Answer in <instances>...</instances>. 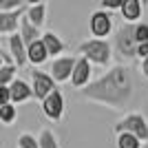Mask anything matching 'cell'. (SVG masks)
<instances>
[{
  "label": "cell",
  "instance_id": "obj_1",
  "mask_svg": "<svg viewBox=\"0 0 148 148\" xmlns=\"http://www.w3.org/2000/svg\"><path fill=\"white\" fill-rule=\"evenodd\" d=\"M135 93V82L130 75V69L124 64H115L106 71L102 77L91 82L88 86L80 88V95L88 102L104 104L111 108H124Z\"/></svg>",
  "mask_w": 148,
  "mask_h": 148
},
{
  "label": "cell",
  "instance_id": "obj_2",
  "mask_svg": "<svg viewBox=\"0 0 148 148\" xmlns=\"http://www.w3.org/2000/svg\"><path fill=\"white\" fill-rule=\"evenodd\" d=\"M77 53L80 58L88 62V64H97V66H108L113 58V49L108 40H95V38H88L84 42L77 44Z\"/></svg>",
  "mask_w": 148,
  "mask_h": 148
},
{
  "label": "cell",
  "instance_id": "obj_3",
  "mask_svg": "<svg viewBox=\"0 0 148 148\" xmlns=\"http://www.w3.org/2000/svg\"><path fill=\"white\" fill-rule=\"evenodd\" d=\"M115 133H128V135L137 137L142 144H148V122L142 113H128L115 124Z\"/></svg>",
  "mask_w": 148,
  "mask_h": 148
},
{
  "label": "cell",
  "instance_id": "obj_4",
  "mask_svg": "<svg viewBox=\"0 0 148 148\" xmlns=\"http://www.w3.org/2000/svg\"><path fill=\"white\" fill-rule=\"evenodd\" d=\"M115 51H117L122 58L126 60H133L135 58V49H137V42H135V36H133V25H122L117 31H115Z\"/></svg>",
  "mask_w": 148,
  "mask_h": 148
},
{
  "label": "cell",
  "instance_id": "obj_5",
  "mask_svg": "<svg viewBox=\"0 0 148 148\" xmlns=\"http://www.w3.org/2000/svg\"><path fill=\"white\" fill-rule=\"evenodd\" d=\"M88 31L95 40H106L113 31V16L102 9H95L88 16Z\"/></svg>",
  "mask_w": 148,
  "mask_h": 148
},
{
  "label": "cell",
  "instance_id": "obj_6",
  "mask_svg": "<svg viewBox=\"0 0 148 148\" xmlns=\"http://www.w3.org/2000/svg\"><path fill=\"white\" fill-rule=\"evenodd\" d=\"M75 60L77 56H60L51 62V69H49V77L53 82H69L71 80V71L75 66Z\"/></svg>",
  "mask_w": 148,
  "mask_h": 148
},
{
  "label": "cell",
  "instance_id": "obj_7",
  "mask_svg": "<svg viewBox=\"0 0 148 148\" xmlns=\"http://www.w3.org/2000/svg\"><path fill=\"white\" fill-rule=\"evenodd\" d=\"M56 82L49 77V73H44V71H31V91H33V97L40 99L42 102L47 95H51V93L56 91Z\"/></svg>",
  "mask_w": 148,
  "mask_h": 148
},
{
  "label": "cell",
  "instance_id": "obj_8",
  "mask_svg": "<svg viewBox=\"0 0 148 148\" xmlns=\"http://www.w3.org/2000/svg\"><path fill=\"white\" fill-rule=\"evenodd\" d=\"M40 104H42V113L47 115V119H51V122H60L62 119V115H64V97H62L60 88H56L51 95H47Z\"/></svg>",
  "mask_w": 148,
  "mask_h": 148
},
{
  "label": "cell",
  "instance_id": "obj_9",
  "mask_svg": "<svg viewBox=\"0 0 148 148\" xmlns=\"http://www.w3.org/2000/svg\"><path fill=\"white\" fill-rule=\"evenodd\" d=\"M91 73H93V66L88 64L84 58L77 56V60H75V66L73 71H71V84H73L75 88H84L91 84Z\"/></svg>",
  "mask_w": 148,
  "mask_h": 148
},
{
  "label": "cell",
  "instance_id": "obj_10",
  "mask_svg": "<svg viewBox=\"0 0 148 148\" xmlns=\"http://www.w3.org/2000/svg\"><path fill=\"white\" fill-rule=\"evenodd\" d=\"M40 42H42L44 51H47V56L49 58H60L64 51H66V44L62 42V38L58 36V33H53V31H44L42 36H40Z\"/></svg>",
  "mask_w": 148,
  "mask_h": 148
},
{
  "label": "cell",
  "instance_id": "obj_11",
  "mask_svg": "<svg viewBox=\"0 0 148 148\" xmlns=\"http://www.w3.org/2000/svg\"><path fill=\"white\" fill-rule=\"evenodd\" d=\"M29 5V2H27ZM27 5L18 11H9V13H0V36H13L18 33V25H20V18L25 16L27 11Z\"/></svg>",
  "mask_w": 148,
  "mask_h": 148
},
{
  "label": "cell",
  "instance_id": "obj_12",
  "mask_svg": "<svg viewBox=\"0 0 148 148\" xmlns=\"http://www.w3.org/2000/svg\"><path fill=\"white\" fill-rule=\"evenodd\" d=\"M9 104H22V102H29L31 97H33V91H31V86L29 84H27L25 80H18V77H16V80L11 82V84H9Z\"/></svg>",
  "mask_w": 148,
  "mask_h": 148
},
{
  "label": "cell",
  "instance_id": "obj_13",
  "mask_svg": "<svg viewBox=\"0 0 148 148\" xmlns=\"http://www.w3.org/2000/svg\"><path fill=\"white\" fill-rule=\"evenodd\" d=\"M47 9L49 5L47 2H29L27 5V11H25V18L31 27H36V29H42L44 22H47Z\"/></svg>",
  "mask_w": 148,
  "mask_h": 148
},
{
  "label": "cell",
  "instance_id": "obj_14",
  "mask_svg": "<svg viewBox=\"0 0 148 148\" xmlns=\"http://www.w3.org/2000/svg\"><path fill=\"white\" fill-rule=\"evenodd\" d=\"M119 13H122V20L126 25H137L139 18H142V13H144V5L139 0H122Z\"/></svg>",
  "mask_w": 148,
  "mask_h": 148
},
{
  "label": "cell",
  "instance_id": "obj_15",
  "mask_svg": "<svg viewBox=\"0 0 148 148\" xmlns=\"http://www.w3.org/2000/svg\"><path fill=\"white\" fill-rule=\"evenodd\" d=\"M9 51H11V62L16 69H22L27 66V49L25 44H22V40H20L18 33H13V36H9Z\"/></svg>",
  "mask_w": 148,
  "mask_h": 148
},
{
  "label": "cell",
  "instance_id": "obj_16",
  "mask_svg": "<svg viewBox=\"0 0 148 148\" xmlns=\"http://www.w3.org/2000/svg\"><path fill=\"white\" fill-rule=\"evenodd\" d=\"M47 60H49V56H47V51H44V47H42L40 40H36L33 44L27 47V62H29V64H33V66H42Z\"/></svg>",
  "mask_w": 148,
  "mask_h": 148
},
{
  "label": "cell",
  "instance_id": "obj_17",
  "mask_svg": "<svg viewBox=\"0 0 148 148\" xmlns=\"http://www.w3.org/2000/svg\"><path fill=\"white\" fill-rule=\"evenodd\" d=\"M18 27H20L18 36H20V40H22V44H25V49L29 47V44H33L36 40H40V36H42V33H40V29H36V27H31L29 22H27L25 16L20 18V25H18Z\"/></svg>",
  "mask_w": 148,
  "mask_h": 148
},
{
  "label": "cell",
  "instance_id": "obj_18",
  "mask_svg": "<svg viewBox=\"0 0 148 148\" xmlns=\"http://www.w3.org/2000/svg\"><path fill=\"white\" fill-rule=\"evenodd\" d=\"M36 139H38V148H60V144H58V135L51 128H42Z\"/></svg>",
  "mask_w": 148,
  "mask_h": 148
},
{
  "label": "cell",
  "instance_id": "obj_19",
  "mask_svg": "<svg viewBox=\"0 0 148 148\" xmlns=\"http://www.w3.org/2000/svg\"><path fill=\"white\" fill-rule=\"evenodd\" d=\"M144 144L137 139V137L128 135V133H119L117 139H115V148H142Z\"/></svg>",
  "mask_w": 148,
  "mask_h": 148
},
{
  "label": "cell",
  "instance_id": "obj_20",
  "mask_svg": "<svg viewBox=\"0 0 148 148\" xmlns=\"http://www.w3.org/2000/svg\"><path fill=\"white\" fill-rule=\"evenodd\" d=\"M18 117V108L13 104H5L0 106V124H5V126H11Z\"/></svg>",
  "mask_w": 148,
  "mask_h": 148
},
{
  "label": "cell",
  "instance_id": "obj_21",
  "mask_svg": "<svg viewBox=\"0 0 148 148\" xmlns=\"http://www.w3.org/2000/svg\"><path fill=\"white\" fill-rule=\"evenodd\" d=\"M16 73H18V69L13 64H2L0 66V86H9L16 80Z\"/></svg>",
  "mask_w": 148,
  "mask_h": 148
},
{
  "label": "cell",
  "instance_id": "obj_22",
  "mask_svg": "<svg viewBox=\"0 0 148 148\" xmlns=\"http://www.w3.org/2000/svg\"><path fill=\"white\" fill-rule=\"evenodd\" d=\"M133 36H135L137 44L148 42V22H137V25H133Z\"/></svg>",
  "mask_w": 148,
  "mask_h": 148
},
{
  "label": "cell",
  "instance_id": "obj_23",
  "mask_svg": "<svg viewBox=\"0 0 148 148\" xmlns=\"http://www.w3.org/2000/svg\"><path fill=\"white\" fill-rule=\"evenodd\" d=\"M25 5H27L25 0H0V13L18 11V9H22Z\"/></svg>",
  "mask_w": 148,
  "mask_h": 148
},
{
  "label": "cell",
  "instance_id": "obj_24",
  "mask_svg": "<svg viewBox=\"0 0 148 148\" xmlns=\"http://www.w3.org/2000/svg\"><path fill=\"white\" fill-rule=\"evenodd\" d=\"M18 148H38V139L31 133H22L18 137Z\"/></svg>",
  "mask_w": 148,
  "mask_h": 148
},
{
  "label": "cell",
  "instance_id": "obj_25",
  "mask_svg": "<svg viewBox=\"0 0 148 148\" xmlns=\"http://www.w3.org/2000/svg\"><path fill=\"white\" fill-rule=\"evenodd\" d=\"M119 7H122V0H115V2H102V5H99V9H102V11H106V13H111V11H119Z\"/></svg>",
  "mask_w": 148,
  "mask_h": 148
},
{
  "label": "cell",
  "instance_id": "obj_26",
  "mask_svg": "<svg viewBox=\"0 0 148 148\" xmlns=\"http://www.w3.org/2000/svg\"><path fill=\"white\" fill-rule=\"evenodd\" d=\"M146 56H148V42H144V44H137V49H135V58L144 60Z\"/></svg>",
  "mask_w": 148,
  "mask_h": 148
},
{
  "label": "cell",
  "instance_id": "obj_27",
  "mask_svg": "<svg viewBox=\"0 0 148 148\" xmlns=\"http://www.w3.org/2000/svg\"><path fill=\"white\" fill-rule=\"evenodd\" d=\"M9 104V88L7 86H0V106Z\"/></svg>",
  "mask_w": 148,
  "mask_h": 148
},
{
  "label": "cell",
  "instance_id": "obj_28",
  "mask_svg": "<svg viewBox=\"0 0 148 148\" xmlns=\"http://www.w3.org/2000/svg\"><path fill=\"white\" fill-rule=\"evenodd\" d=\"M139 71H142V77L148 80V56L144 58V60H139Z\"/></svg>",
  "mask_w": 148,
  "mask_h": 148
},
{
  "label": "cell",
  "instance_id": "obj_29",
  "mask_svg": "<svg viewBox=\"0 0 148 148\" xmlns=\"http://www.w3.org/2000/svg\"><path fill=\"white\" fill-rule=\"evenodd\" d=\"M0 58H2V62H5V64H13L9 56H2V47H0Z\"/></svg>",
  "mask_w": 148,
  "mask_h": 148
},
{
  "label": "cell",
  "instance_id": "obj_30",
  "mask_svg": "<svg viewBox=\"0 0 148 148\" xmlns=\"http://www.w3.org/2000/svg\"><path fill=\"white\" fill-rule=\"evenodd\" d=\"M2 64H5V62H2V58H0V66H2Z\"/></svg>",
  "mask_w": 148,
  "mask_h": 148
},
{
  "label": "cell",
  "instance_id": "obj_31",
  "mask_svg": "<svg viewBox=\"0 0 148 148\" xmlns=\"http://www.w3.org/2000/svg\"><path fill=\"white\" fill-rule=\"evenodd\" d=\"M142 148H148V144H144V146H142Z\"/></svg>",
  "mask_w": 148,
  "mask_h": 148
}]
</instances>
